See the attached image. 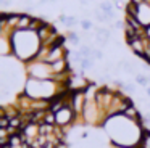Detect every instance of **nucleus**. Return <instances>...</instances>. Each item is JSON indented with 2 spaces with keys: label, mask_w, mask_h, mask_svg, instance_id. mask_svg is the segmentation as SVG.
Listing matches in <instances>:
<instances>
[{
  "label": "nucleus",
  "mask_w": 150,
  "mask_h": 148,
  "mask_svg": "<svg viewBox=\"0 0 150 148\" xmlns=\"http://www.w3.org/2000/svg\"><path fill=\"white\" fill-rule=\"evenodd\" d=\"M40 45V37L36 31H15L11 34V47H13V56L18 61H28L34 60L39 51Z\"/></svg>",
  "instance_id": "obj_1"
},
{
  "label": "nucleus",
  "mask_w": 150,
  "mask_h": 148,
  "mask_svg": "<svg viewBox=\"0 0 150 148\" xmlns=\"http://www.w3.org/2000/svg\"><path fill=\"white\" fill-rule=\"evenodd\" d=\"M58 82L52 79H31L28 77L26 85H24V95H28L33 100H47L50 101V97L57 92Z\"/></svg>",
  "instance_id": "obj_2"
},
{
  "label": "nucleus",
  "mask_w": 150,
  "mask_h": 148,
  "mask_svg": "<svg viewBox=\"0 0 150 148\" xmlns=\"http://www.w3.org/2000/svg\"><path fill=\"white\" fill-rule=\"evenodd\" d=\"M134 18L140 23L142 27H147L150 26V5L145 2H142L140 5H137V10H136V16Z\"/></svg>",
  "instance_id": "obj_3"
},
{
  "label": "nucleus",
  "mask_w": 150,
  "mask_h": 148,
  "mask_svg": "<svg viewBox=\"0 0 150 148\" xmlns=\"http://www.w3.org/2000/svg\"><path fill=\"white\" fill-rule=\"evenodd\" d=\"M66 40L71 42L73 45H76V47H78V45L81 44V35H79L78 32H74V31H69L68 35H66Z\"/></svg>",
  "instance_id": "obj_4"
},
{
  "label": "nucleus",
  "mask_w": 150,
  "mask_h": 148,
  "mask_svg": "<svg viewBox=\"0 0 150 148\" xmlns=\"http://www.w3.org/2000/svg\"><path fill=\"white\" fill-rule=\"evenodd\" d=\"M136 82L139 84V85H142V87H147L150 84V79H149V76H144V74H137L136 76Z\"/></svg>",
  "instance_id": "obj_5"
},
{
  "label": "nucleus",
  "mask_w": 150,
  "mask_h": 148,
  "mask_svg": "<svg viewBox=\"0 0 150 148\" xmlns=\"http://www.w3.org/2000/svg\"><path fill=\"white\" fill-rule=\"evenodd\" d=\"M91 68H94V58L89 56V58H84L81 63V69L86 71V69H91Z\"/></svg>",
  "instance_id": "obj_6"
},
{
  "label": "nucleus",
  "mask_w": 150,
  "mask_h": 148,
  "mask_svg": "<svg viewBox=\"0 0 150 148\" xmlns=\"http://www.w3.org/2000/svg\"><path fill=\"white\" fill-rule=\"evenodd\" d=\"M78 23H79V21H78V18H76V16H68L65 26H66V27H73V26H76Z\"/></svg>",
  "instance_id": "obj_7"
},
{
  "label": "nucleus",
  "mask_w": 150,
  "mask_h": 148,
  "mask_svg": "<svg viewBox=\"0 0 150 148\" xmlns=\"http://www.w3.org/2000/svg\"><path fill=\"white\" fill-rule=\"evenodd\" d=\"M92 56H94V60H103V51H102V48H94V53H92Z\"/></svg>",
  "instance_id": "obj_8"
},
{
  "label": "nucleus",
  "mask_w": 150,
  "mask_h": 148,
  "mask_svg": "<svg viewBox=\"0 0 150 148\" xmlns=\"http://www.w3.org/2000/svg\"><path fill=\"white\" fill-rule=\"evenodd\" d=\"M81 27H82V31H89V29L94 27V24H92L89 19H82V21H81Z\"/></svg>",
  "instance_id": "obj_9"
},
{
  "label": "nucleus",
  "mask_w": 150,
  "mask_h": 148,
  "mask_svg": "<svg viewBox=\"0 0 150 148\" xmlns=\"http://www.w3.org/2000/svg\"><path fill=\"white\" fill-rule=\"evenodd\" d=\"M123 90H126V92H129V93H134L136 92V85H134V84H124Z\"/></svg>",
  "instance_id": "obj_10"
},
{
  "label": "nucleus",
  "mask_w": 150,
  "mask_h": 148,
  "mask_svg": "<svg viewBox=\"0 0 150 148\" xmlns=\"http://www.w3.org/2000/svg\"><path fill=\"white\" fill-rule=\"evenodd\" d=\"M145 39L150 42V26H147V27H145Z\"/></svg>",
  "instance_id": "obj_11"
},
{
  "label": "nucleus",
  "mask_w": 150,
  "mask_h": 148,
  "mask_svg": "<svg viewBox=\"0 0 150 148\" xmlns=\"http://www.w3.org/2000/svg\"><path fill=\"white\" fill-rule=\"evenodd\" d=\"M147 95L150 97V87H147Z\"/></svg>",
  "instance_id": "obj_12"
},
{
  "label": "nucleus",
  "mask_w": 150,
  "mask_h": 148,
  "mask_svg": "<svg viewBox=\"0 0 150 148\" xmlns=\"http://www.w3.org/2000/svg\"><path fill=\"white\" fill-rule=\"evenodd\" d=\"M149 79H150V76H149Z\"/></svg>",
  "instance_id": "obj_13"
}]
</instances>
